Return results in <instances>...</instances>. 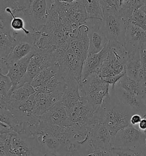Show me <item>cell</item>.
I'll use <instances>...</instances> for the list:
<instances>
[{
  "mask_svg": "<svg viewBox=\"0 0 146 156\" xmlns=\"http://www.w3.org/2000/svg\"><path fill=\"white\" fill-rule=\"evenodd\" d=\"M40 144L41 147L46 155L53 156H66L68 153L62 145L54 135L50 133L37 134L34 136Z\"/></svg>",
  "mask_w": 146,
  "mask_h": 156,
  "instance_id": "obj_16",
  "label": "cell"
},
{
  "mask_svg": "<svg viewBox=\"0 0 146 156\" xmlns=\"http://www.w3.org/2000/svg\"><path fill=\"white\" fill-rule=\"evenodd\" d=\"M119 156H138L135 151L128 149H112Z\"/></svg>",
  "mask_w": 146,
  "mask_h": 156,
  "instance_id": "obj_33",
  "label": "cell"
},
{
  "mask_svg": "<svg viewBox=\"0 0 146 156\" xmlns=\"http://www.w3.org/2000/svg\"><path fill=\"white\" fill-rule=\"evenodd\" d=\"M126 74V70L124 69V70L121 73L119 74L118 75H115L114 76H111V77H109L102 78V80L105 83H109L111 87H114L116 83L122 77H123Z\"/></svg>",
  "mask_w": 146,
  "mask_h": 156,
  "instance_id": "obj_32",
  "label": "cell"
},
{
  "mask_svg": "<svg viewBox=\"0 0 146 156\" xmlns=\"http://www.w3.org/2000/svg\"><path fill=\"white\" fill-rule=\"evenodd\" d=\"M106 58L100 66L97 75L104 78L121 73L124 70L128 58V53L123 44L109 42Z\"/></svg>",
  "mask_w": 146,
  "mask_h": 156,
  "instance_id": "obj_3",
  "label": "cell"
},
{
  "mask_svg": "<svg viewBox=\"0 0 146 156\" xmlns=\"http://www.w3.org/2000/svg\"><path fill=\"white\" fill-rule=\"evenodd\" d=\"M53 0H32L23 13L33 32H39L49 19Z\"/></svg>",
  "mask_w": 146,
  "mask_h": 156,
  "instance_id": "obj_6",
  "label": "cell"
},
{
  "mask_svg": "<svg viewBox=\"0 0 146 156\" xmlns=\"http://www.w3.org/2000/svg\"><path fill=\"white\" fill-rule=\"evenodd\" d=\"M34 53L29 61L27 71L21 83H30L33 79L43 69L57 63L58 53L33 49Z\"/></svg>",
  "mask_w": 146,
  "mask_h": 156,
  "instance_id": "obj_7",
  "label": "cell"
},
{
  "mask_svg": "<svg viewBox=\"0 0 146 156\" xmlns=\"http://www.w3.org/2000/svg\"><path fill=\"white\" fill-rule=\"evenodd\" d=\"M133 115L132 110L119 101L111 87L109 93L95 112L97 123L105 125L112 137L119 130L131 125L130 119Z\"/></svg>",
  "mask_w": 146,
  "mask_h": 156,
  "instance_id": "obj_1",
  "label": "cell"
},
{
  "mask_svg": "<svg viewBox=\"0 0 146 156\" xmlns=\"http://www.w3.org/2000/svg\"><path fill=\"white\" fill-rule=\"evenodd\" d=\"M103 25L105 35L109 42L124 44L126 23L118 14H103Z\"/></svg>",
  "mask_w": 146,
  "mask_h": 156,
  "instance_id": "obj_8",
  "label": "cell"
},
{
  "mask_svg": "<svg viewBox=\"0 0 146 156\" xmlns=\"http://www.w3.org/2000/svg\"><path fill=\"white\" fill-rule=\"evenodd\" d=\"M86 10L87 19H103V13L99 0H79Z\"/></svg>",
  "mask_w": 146,
  "mask_h": 156,
  "instance_id": "obj_24",
  "label": "cell"
},
{
  "mask_svg": "<svg viewBox=\"0 0 146 156\" xmlns=\"http://www.w3.org/2000/svg\"><path fill=\"white\" fill-rule=\"evenodd\" d=\"M85 23L89 28V48L88 55L98 53L102 51L109 42L104 32L103 20L87 19Z\"/></svg>",
  "mask_w": 146,
  "mask_h": 156,
  "instance_id": "obj_9",
  "label": "cell"
},
{
  "mask_svg": "<svg viewBox=\"0 0 146 156\" xmlns=\"http://www.w3.org/2000/svg\"><path fill=\"white\" fill-rule=\"evenodd\" d=\"M6 12L12 16V21L10 23V27L13 31L19 32L23 31L26 35H29L32 32L29 31L25 28V22L24 20L21 17L16 16L15 13L10 8H7L5 9Z\"/></svg>",
  "mask_w": 146,
  "mask_h": 156,
  "instance_id": "obj_25",
  "label": "cell"
},
{
  "mask_svg": "<svg viewBox=\"0 0 146 156\" xmlns=\"http://www.w3.org/2000/svg\"><path fill=\"white\" fill-rule=\"evenodd\" d=\"M0 8L5 10L10 8L14 13L23 12V8L15 0H0Z\"/></svg>",
  "mask_w": 146,
  "mask_h": 156,
  "instance_id": "obj_30",
  "label": "cell"
},
{
  "mask_svg": "<svg viewBox=\"0 0 146 156\" xmlns=\"http://www.w3.org/2000/svg\"><path fill=\"white\" fill-rule=\"evenodd\" d=\"M79 85L81 84L75 80H70L66 82L62 96L59 101L66 108H72L81 99Z\"/></svg>",
  "mask_w": 146,
  "mask_h": 156,
  "instance_id": "obj_20",
  "label": "cell"
},
{
  "mask_svg": "<svg viewBox=\"0 0 146 156\" xmlns=\"http://www.w3.org/2000/svg\"><path fill=\"white\" fill-rule=\"evenodd\" d=\"M34 53V51L21 60L9 64V72L6 75L10 79L12 87H17L21 84V81L27 71L29 61Z\"/></svg>",
  "mask_w": 146,
  "mask_h": 156,
  "instance_id": "obj_19",
  "label": "cell"
},
{
  "mask_svg": "<svg viewBox=\"0 0 146 156\" xmlns=\"http://www.w3.org/2000/svg\"><path fill=\"white\" fill-rule=\"evenodd\" d=\"M103 14L105 13L118 14L120 0H99Z\"/></svg>",
  "mask_w": 146,
  "mask_h": 156,
  "instance_id": "obj_27",
  "label": "cell"
},
{
  "mask_svg": "<svg viewBox=\"0 0 146 156\" xmlns=\"http://www.w3.org/2000/svg\"><path fill=\"white\" fill-rule=\"evenodd\" d=\"M127 23L136 25L146 32V14L140 9L134 11Z\"/></svg>",
  "mask_w": 146,
  "mask_h": 156,
  "instance_id": "obj_26",
  "label": "cell"
},
{
  "mask_svg": "<svg viewBox=\"0 0 146 156\" xmlns=\"http://www.w3.org/2000/svg\"><path fill=\"white\" fill-rule=\"evenodd\" d=\"M35 93L36 90L30 83H21L17 87H12L8 94L3 100L8 109H10L26 101Z\"/></svg>",
  "mask_w": 146,
  "mask_h": 156,
  "instance_id": "obj_15",
  "label": "cell"
},
{
  "mask_svg": "<svg viewBox=\"0 0 146 156\" xmlns=\"http://www.w3.org/2000/svg\"><path fill=\"white\" fill-rule=\"evenodd\" d=\"M38 118L41 120L55 125L71 126L68 115L67 109L59 101Z\"/></svg>",
  "mask_w": 146,
  "mask_h": 156,
  "instance_id": "obj_18",
  "label": "cell"
},
{
  "mask_svg": "<svg viewBox=\"0 0 146 156\" xmlns=\"http://www.w3.org/2000/svg\"><path fill=\"white\" fill-rule=\"evenodd\" d=\"M111 149L131 150L135 151L138 156H145L144 133L130 125L119 130L112 137Z\"/></svg>",
  "mask_w": 146,
  "mask_h": 156,
  "instance_id": "obj_2",
  "label": "cell"
},
{
  "mask_svg": "<svg viewBox=\"0 0 146 156\" xmlns=\"http://www.w3.org/2000/svg\"><path fill=\"white\" fill-rule=\"evenodd\" d=\"M144 135H145V144H146V130L144 132Z\"/></svg>",
  "mask_w": 146,
  "mask_h": 156,
  "instance_id": "obj_42",
  "label": "cell"
},
{
  "mask_svg": "<svg viewBox=\"0 0 146 156\" xmlns=\"http://www.w3.org/2000/svg\"><path fill=\"white\" fill-rule=\"evenodd\" d=\"M140 9L141 10L146 14V0L143 1V4L141 6Z\"/></svg>",
  "mask_w": 146,
  "mask_h": 156,
  "instance_id": "obj_38",
  "label": "cell"
},
{
  "mask_svg": "<svg viewBox=\"0 0 146 156\" xmlns=\"http://www.w3.org/2000/svg\"><path fill=\"white\" fill-rule=\"evenodd\" d=\"M110 87L96 74H92L79 85L80 95L96 110L109 93Z\"/></svg>",
  "mask_w": 146,
  "mask_h": 156,
  "instance_id": "obj_4",
  "label": "cell"
},
{
  "mask_svg": "<svg viewBox=\"0 0 146 156\" xmlns=\"http://www.w3.org/2000/svg\"><path fill=\"white\" fill-rule=\"evenodd\" d=\"M141 58V67L139 72L138 81L144 86L146 87V55L144 51L140 49Z\"/></svg>",
  "mask_w": 146,
  "mask_h": 156,
  "instance_id": "obj_29",
  "label": "cell"
},
{
  "mask_svg": "<svg viewBox=\"0 0 146 156\" xmlns=\"http://www.w3.org/2000/svg\"><path fill=\"white\" fill-rule=\"evenodd\" d=\"M12 32H0V58L5 61L8 57L16 43Z\"/></svg>",
  "mask_w": 146,
  "mask_h": 156,
  "instance_id": "obj_23",
  "label": "cell"
},
{
  "mask_svg": "<svg viewBox=\"0 0 146 156\" xmlns=\"http://www.w3.org/2000/svg\"><path fill=\"white\" fill-rule=\"evenodd\" d=\"M59 1L62 2H65V3H73L76 1H78V0H59Z\"/></svg>",
  "mask_w": 146,
  "mask_h": 156,
  "instance_id": "obj_39",
  "label": "cell"
},
{
  "mask_svg": "<svg viewBox=\"0 0 146 156\" xmlns=\"http://www.w3.org/2000/svg\"><path fill=\"white\" fill-rule=\"evenodd\" d=\"M142 116L138 114H134L132 115L130 119V124L135 126L139 124L142 119Z\"/></svg>",
  "mask_w": 146,
  "mask_h": 156,
  "instance_id": "obj_35",
  "label": "cell"
},
{
  "mask_svg": "<svg viewBox=\"0 0 146 156\" xmlns=\"http://www.w3.org/2000/svg\"><path fill=\"white\" fill-rule=\"evenodd\" d=\"M110 87L119 101L132 110L134 114L140 115L142 117L146 115V106L142 98L127 92L118 83L114 87Z\"/></svg>",
  "mask_w": 146,
  "mask_h": 156,
  "instance_id": "obj_12",
  "label": "cell"
},
{
  "mask_svg": "<svg viewBox=\"0 0 146 156\" xmlns=\"http://www.w3.org/2000/svg\"><path fill=\"white\" fill-rule=\"evenodd\" d=\"M5 127V124H3V123H2V122H0V134L4 131Z\"/></svg>",
  "mask_w": 146,
  "mask_h": 156,
  "instance_id": "obj_40",
  "label": "cell"
},
{
  "mask_svg": "<svg viewBox=\"0 0 146 156\" xmlns=\"http://www.w3.org/2000/svg\"><path fill=\"white\" fill-rule=\"evenodd\" d=\"M59 66L58 63L43 69L33 79L30 83L31 85L34 88L36 92L44 87L55 74L59 72Z\"/></svg>",
  "mask_w": 146,
  "mask_h": 156,
  "instance_id": "obj_21",
  "label": "cell"
},
{
  "mask_svg": "<svg viewBox=\"0 0 146 156\" xmlns=\"http://www.w3.org/2000/svg\"><path fill=\"white\" fill-rule=\"evenodd\" d=\"M18 5H19L23 8V12L26 9L30 4L32 0H15Z\"/></svg>",
  "mask_w": 146,
  "mask_h": 156,
  "instance_id": "obj_36",
  "label": "cell"
},
{
  "mask_svg": "<svg viewBox=\"0 0 146 156\" xmlns=\"http://www.w3.org/2000/svg\"><path fill=\"white\" fill-rule=\"evenodd\" d=\"M12 83L10 79L6 75L0 76V97L4 98L7 96L12 87Z\"/></svg>",
  "mask_w": 146,
  "mask_h": 156,
  "instance_id": "obj_28",
  "label": "cell"
},
{
  "mask_svg": "<svg viewBox=\"0 0 146 156\" xmlns=\"http://www.w3.org/2000/svg\"><path fill=\"white\" fill-rule=\"evenodd\" d=\"M138 128L140 130L144 132L146 130V116L144 115L141 119V121L138 124Z\"/></svg>",
  "mask_w": 146,
  "mask_h": 156,
  "instance_id": "obj_37",
  "label": "cell"
},
{
  "mask_svg": "<svg viewBox=\"0 0 146 156\" xmlns=\"http://www.w3.org/2000/svg\"><path fill=\"white\" fill-rule=\"evenodd\" d=\"M85 156H109V151L96 149L91 147L88 140L85 142Z\"/></svg>",
  "mask_w": 146,
  "mask_h": 156,
  "instance_id": "obj_31",
  "label": "cell"
},
{
  "mask_svg": "<svg viewBox=\"0 0 146 156\" xmlns=\"http://www.w3.org/2000/svg\"><path fill=\"white\" fill-rule=\"evenodd\" d=\"M109 50V44H106L105 48L100 52L88 55L84 61L82 66L81 81L83 82L92 74L98 72L100 66L106 58Z\"/></svg>",
  "mask_w": 146,
  "mask_h": 156,
  "instance_id": "obj_17",
  "label": "cell"
},
{
  "mask_svg": "<svg viewBox=\"0 0 146 156\" xmlns=\"http://www.w3.org/2000/svg\"><path fill=\"white\" fill-rule=\"evenodd\" d=\"M141 67V58L139 49L128 55V58L125 67L126 75L130 78L138 80Z\"/></svg>",
  "mask_w": 146,
  "mask_h": 156,
  "instance_id": "obj_22",
  "label": "cell"
},
{
  "mask_svg": "<svg viewBox=\"0 0 146 156\" xmlns=\"http://www.w3.org/2000/svg\"><path fill=\"white\" fill-rule=\"evenodd\" d=\"M62 93L36 92L29 98L32 105V116L38 118L60 101Z\"/></svg>",
  "mask_w": 146,
  "mask_h": 156,
  "instance_id": "obj_11",
  "label": "cell"
},
{
  "mask_svg": "<svg viewBox=\"0 0 146 156\" xmlns=\"http://www.w3.org/2000/svg\"><path fill=\"white\" fill-rule=\"evenodd\" d=\"M9 72V64L4 60L0 58V76L7 75Z\"/></svg>",
  "mask_w": 146,
  "mask_h": 156,
  "instance_id": "obj_34",
  "label": "cell"
},
{
  "mask_svg": "<svg viewBox=\"0 0 146 156\" xmlns=\"http://www.w3.org/2000/svg\"><path fill=\"white\" fill-rule=\"evenodd\" d=\"M111 139L112 136L107 128L104 125L97 124L90 132L88 141L95 149L109 151Z\"/></svg>",
  "mask_w": 146,
  "mask_h": 156,
  "instance_id": "obj_14",
  "label": "cell"
},
{
  "mask_svg": "<svg viewBox=\"0 0 146 156\" xmlns=\"http://www.w3.org/2000/svg\"><path fill=\"white\" fill-rule=\"evenodd\" d=\"M143 51H144V52L145 53V54H146V44H144V45H143V46H141V48Z\"/></svg>",
  "mask_w": 146,
  "mask_h": 156,
  "instance_id": "obj_41",
  "label": "cell"
},
{
  "mask_svg": "<svg viewBox=\"0 0 146 156\" xmlns=\"http://www.w3.org/2000/svg\"><path fill=\"white\" fill-rule=\"evenodd\" d=\"M12 34L16 40V43L6 61L10 64L21 60L30 54L33 50L36 42V33L29 35L19 32L13 31Z\"/></svg>",
  "mask_w": 146,
  "mask_h": 156,
  "instance_id": "obj_10",
  "label": "cell"
},
{
  "mask_svg": "<svg viewBox=\"0 0 146 156\" xmlns=\"http://www.w3.org/2000/svg\"><path fill=\"white\" fill-rule=\"evenodd\" d=\"M146 44V32L134 24L126 23L124 45L128 55L139 50Z\"/></svg>",
  "mask_w": 146,
  "mask_h": 156,
  "instance_id": "obj_13",
  "label": "cell"
},
{
  "mask_svg": "<svg viewBox=\"0 0 146 156\" xmlns=\"http://www.w3.org/2000/svg\"><path fill=\"white\" fill-rule=\"evenodd\" d=\"M6 156H46L34 136L15 133L12 136Z\"/></svg>",
  "mask_w": 146,
  "mask_h": 156,
  "instance_id": "obj_5",
  "label": "cell"
}]
</instances>
